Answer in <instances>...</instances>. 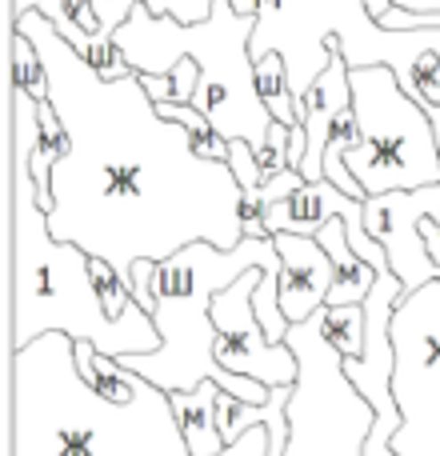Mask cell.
<instances>
[{"label":"cell","instance_id":"cell-1","mask_svg":"<svg viewBox=\"0 0 440 456\" xmlns=\"http://www.w3.org/2000/svg\"><path fill=\"white\" fill-rule=\"evenodd\" d=\"M12 28L37 45L48 101L69 128L48 208L61 240H77L133 284L136 260H168L192 240L232 248L249 236L232 165L200 157L189 128L157 109L141 72L101 77L40 8Z\"/></svg>","mask_w":440,"mask_h":456},{"label":"cell","instance_id":"cell-24","mask_svg":"<svg viewBox=\"0 0 440 456\" xmlns=\"http://www.w3.org/2000/svg\"><path fill=\"white\" fill-rule=\"evenodd\" d=\"M436 141H440V136H436Z\"/></svg>","mask_w":440,"mask_h":456},{"label":"cell","instance_id":"cell-11","mask_svg":"<svg viewBox=\"0 0 440 456\" xmlns=\"http://www.w3.org/2000/svg\"><path fill=\"white\" fill-rule=\"evenodd\" d=\"M276 248H281V308L289 324H297L324 308L337 284V265L329 248L308 232H276Z\"/></svg>","mask_w":440,"mask_h":456},{"label":"cell","instance_id":"cell-19","mask_svg":"<svg viewBox=\"0 0 440 456\" xmlns=\"http://www.w3.org/2000/svg\"><path fill=\"white\" fill-rule=\"evenodd\" d=\"M136 4H141V0H93L96 16H101V32H104V37L117 40V28L128 20V16H133Z\"/></svg>","mask_w":440,"mask_h":456},{"label":"cell","instance_id":"cell-21","mask_svg":"<svg viewBox=\"0 0 440 456\" xmlns=\"http://www.w3.org/2000/svg\"><path fill=\"white\" fill-rule=\"evenodd\" d=\"M152 268H157V260H136L133 265V297L141 300L144 308H157V297H152Z\"/></svg>","mask_w":440,"mask_h":456},{"label":"cell","instance_id":"cell-7","mask_svg":"<svg viewBox=\"0 0 440 456\" xmlns=\"http://www.w3.org/2000/svg\"><path fill=\"white\" fill-rule=\"evenodd\" d=\"M353 109L361 144L348 149L345 165L369 197L440 184L436 125L388 64L353 69Z\"/></svg>","mask_w":440,"mask_h":456},{"label":"cell","instance_id":"cell-2","mask_svg":"<svg viewBox=\"0 0 440 456\" xmlns=\"http://www.w3.org/2000/svg\"><path fill=\"white\" fill-rule=\"evenodd\" d=\"M8 456H192L173 393L93 340L45 332L12 348Z\"/></svg>","mask_w":440,"mask_h":456},{"label":"cell","instance_id":"cell-20","mask_svg":"<svg viewBox=\"0 0 440 456\" xmlns=\"http://www.w3.org/2000/svg\"><path fill=\"white\" fill-rule=\"evenodd\" d=\"M385 28H440V12H409V8L393 4L385 16H380Z\"/></svg>","mask_w":440,"mask_h":456},{"label":"cell","instance_id":"cell-4","mask_svg":"<svg viewBox=\"0 0 440 456\" xmlns=\"http://www.w3.org/2000/svg\"><path fill=\"white\" fill-rule=\"evenodd\" d=\"M249 268L281 273V248H276L273 232H249L232 248H220L213 240H192L189 248L173 252L168 260H157V268H152V297H157L152 321L160 329V348L120 356V361L141 377H149L152 385H160L165 393H192L200 380H216L224 393L249 404H265L273 388L216 361L220 329L213 321V297Z\"/></svg>","mask_w":440,"mask_h":456},{"label":"cell","instance_id":"cell-8","mask_svg":"<svg viewBox=\"0 0 440 456\" xmlns=\"http://www.w3.org/2000/svg\"><path fill=\"white\" fill-rule=\"evenodd\" d=\"M393 396L404 412L393 449L401 456H440V276L396 300Z\"/></svg>","mask_w":440,"mask_h":456},{"label":"cell","instance_id":"cell-18","mask_svg":"<svg viewBox=\"0 0 440 456\" xmlns=\"http://www.w3.org/2000/svg\"><path fill=\"white\" fill-rule=\"evenodd\" d=\"M144 4L157 16H176V20H184V24H197L213 12L216 0H144Z\"/></svg>","mask_w":440,"mask_h":456},{"label":"cell","instance_id":"cell-22","mask_svg":"<svg viewBox=\"0 0 440 456\" xmlns=\"http://www.w3.org/2000/svg\"><path fill=\"white\" fill-rule=\"evenodd\" d=\"M32 8H37V0H12V24L20 20L24 12H32Z\"/></svg>","mask_w":440,"mask_h":456},{"label":"cell","instance_id":"cell-17","mask_svg":"<svg viewBox=\"0 0 440 456\" xmlns=\"http://www.w3.org/2000/svg\"><path fill=\"white\" fill-rule=\"evenodd\" d=\"M228 165H232L236 181L244 184V192H257L265 184V168H260V157L249 141H228Z\"/></svg>","mask_w":440,"mask_h":456},{"label":"cell","instance_id":"cell-9","mask_svg":"<svg viewBox=\"0 0 440 456\" xmlns=\"http://www.w3.org/2000/svg\"><path fill=\"white\" fill-rule=\"evenodd\" d=\"M265 276V268H249L240 273L228 289H220L213 297V321L220 329L216 337V361L224 369L252 377L260 385H297L300 361L292 353L289 340H273L265 332L257 316V284Z\"/></svg>","mask_w":440,"mask_h":456},{"label":"cell","instance_id":"cell-13","mask_svg":"<svg viewBox=\"0 0 440 456\" xmlns=\"http://www.w3.org/2000/svg\"><path fill=\"white\" fill-rule=\"evenodd\" d=\"M216 396H220L216 380H200L192 393H173L176 420H181V433L189 441L192 456H220L228 449L224 433H220V420H216Z\"/></svg>","mask_w":440,"mask_h":456},{"label":"cell","instance_id":"cell-15","mask_svg":"<svg viewBox=\"0 0 440 456\" xmlns=\"http://www.w3.org/2000/svg\"><path fill=\"white\" fill-rule=\"evenodd\" d=\"M12 85H20L24 93H32L37 101H45V96H48L45 61H40L37 45H32L20 28H12Z\"/></svg>","mask_w":440,"mask_h":456},{"label":"cell","instance_id":"cell-23","mask_svg":"<svg viewBox=\"0 0 440 456\" xmlns=\"http://www.w3.org/2000/svg\"><path fill=\"white\" fill-rule=\"evenodd\" d=\"M364 4H369V12H372V16H377V20H380V16H385L388 8H393V0H364Z\"/></svg>","mask_w":440,"mask_h":456},{"label":"cell","instance_id":"cell-3","mask_svg":"<svg viewBox=\"0 0 440 456\" xmlns=\"http://www.w3.org/2000/svg\"><path fill=\"white\" fill-rule=\"evenodd\" d=\"M37 96L12 85V168H8V268H12V348L45 332L93 340L104 356H133L160 348L149 308L117 316L96 289V256L77 240H61L32 181V136L40 133Z\"/></svg>","mask_w":440,"mask_h":456},{"label":"cell","instance_id":"cell-5","mask_svg":"<svg viewBox=\"0 0 440 456\" xmlns=\"http://www.w3.org/2000/svg\"><path fill=\"white\" fill-rule=\"evenodd\" d=\"M252 28L257 16L236 12L232 0H216L213 12L197 24L157 16L141 0L117 28V45L136 72H173L184 56H192L200 64L192 104L213 120L224 141H249L260 152L276 117L257 88V61L249 48Z\"/></svg>","mask_w":440,"mask_h":456},{"label":"cell","instance_id":"cell-6","mask_svg":"<svg viewBox=\"0 0 440 456\" xmlns=\"http://www.w3.org/2000/svg\"><path fill=\"white\" fill-rule=\"evenodd\" d=\"M300 361V377L289 401V452L284 456H364L377 409L345 377V353L324 332V308L297 321L284 337ZM273 433L252 425L220 456H268Z\"/></svg>","mask_w":440,"mask_h":456},{"label":"cell","instance_id":"cell-12","mask_svg":"<svg viewBox=\"0 0 440 456\" xmlns=\"http://www.w3.org/2000/svg\"><path fill=\"white\" fill-rule=\"evenodd\" d=\"M353 200V192H345L340 184H332L329 176H321V181H305L297 192H289L284 200H276V205L265 208V228L268 232H308L316 236L324 224L332 221V216H340Z\"/></svg>","mask_w":440,"mask_h":456},{"label":"cell","instance_id":"cell-10","mask_svg":"<svg viewBox=\"0 0 440 456\" xmlns=\"http://www.w3.org/2000/svg\"><path fill=\"white\" fill-rule=\"evenodd\" d=\"M425 216H440V184L393 189L364 200V228H369V236H377L385 244L388 265L404 281V297L440 276V265L428 252L425 232H420Z\"/></svg>","mask_w":440,"mask_h":456},{"label":"cell","instance_id":"cell-14","mask_svg":"<svg viewBox=\"0 0 440 456\" xmlns=\"http://www.w3.org/2000/svg\"><path fill=\"white\" fill-rule=\"evenodd\" d=\"M257 88H260V101L268 104L276 120H284L289 128L300 125V104L289 88V64H284L281 53H265L257 61Z\"/></svg>","mask_w":440,"mask_h":456},{"label":"cell","instance_id":"cell-16","mask_svg":"<svg viewBox=\"0 0 440 456\" xmlns=\"http://www.w3.org/2000/svg\"><path fill=\"white\" fill-rule=\"evenodd\" d=\"M324 332L345 356H361L364 348V305H324Z\"/></svg>","mask_w":440,"mask_h":456}]
</instances>
